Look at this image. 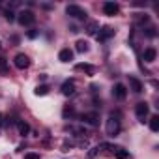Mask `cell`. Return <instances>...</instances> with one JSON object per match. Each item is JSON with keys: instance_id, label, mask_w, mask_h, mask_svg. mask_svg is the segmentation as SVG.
Instances as JSON below:
<instances>
[{"instance_id": "1", "label": "cell", "mask_w": 159, "mask_h": 159, "mask_svg": "<svg viewBox=\"0 0 159 159\" xmlns=\"http://www.w3.org/2000/svg\"><path fill=\"white\" fill-rule=\"evenodd\" d=\"M120 129H122L120 120L114 118V114L109 116V118H107V124H105V131H107V135H109V137H118V135H120Z\"/></svg>"}, {"instance_id": "2", "label": "cell", "mask_w": 159, "mask_h": 159, "mask_svg": "<svg viewBox=\"0 0 159 159\" xmlns=\"http://www.w3.org/2000/svg\"><path fill=\"white\" fill-rule=\"evenodd\" d=\"M66 13L69 15V17H73V19H79V21H86V10H83L81 6H77V4H69L67 8H66Z\"/></svg>"}, {"instance_id": "3", "label": "cell", "mask_w": 159, "mask_h": 159, "mask_svg": "<svg viewBox=\"0 0 159 159\" xmlns=\"http://www.w3.org/2000/svg\"><path fill=\"white\" fill-rule=\"evenodd\" d=\"M17 21H19V25H23V26H32V25L36 23V15H34L30 10H25V11H21V13L17 15Z\"/></svg>"}, {"instance_id": "4", "label": "cell", "mask_w": 159, "mask_h": 159, "mask_svg": "<svg viewBox=\"0 0 159 159\" xmlns=\"http://www.w3.org/2000/svg\"><path fill=\"white\" fill-rule=\"evenodd\" d=\"M13 64H15L17 69H28V67H30V58H28L26 54L19 52V54L13 58Z\"/></svg>"}, {"instance_id": "5", "label": "cell", "mask_w": 159, "mask_h": 159, "mask_svg": "<svg viewBox=\"0 0 159 159\" xmlns=\"http://www.w3.org/2000/svg\"><path fill=\"white\" fill-rule=\"evenodd\" d=\"M135 112H137V118L140 120V122H144V118L148 116V112H150V107H148V103L146 101H140V103H137V107H135Z\"/></svg>"}, {"instance_id": "6", "label": "cell", "mask_w": 159, "mask_h": 159, "mask_svg": "<svg viewBox=\"0 0 159 159\" xmlns=\"http://www.w3.org/2000/svg\"><path fill=\"white\" fill-rule=\"evenodd\" d=\"M114 36V28H111V26H103L98 34H96V39L98 41H107L109 38H112Z\"/></svg>"}, {"instance_id": "7", "label": "cell", "mask_w": 159, "mask_h": 159, "mask_svg": "<svg viewBox=\"0 0 159 159\" xmlns=\"http://www.w3.org/2000/svg\"><path fill=\"white\" fill-rule=\"evenodd\" d=\"M118 11H120V6L118 4H114V2H105L103 4V13L105 15L114 17V15H118Z\"/></svg>"}, {"instance_id": "8", "label": "cell", "mask_w": 159, "mask_h": 159, "mask_svg": "<svg viewBox=\"0 0 159 159\" xmlns=\"http://www.w3.org/2000/svg\"><path fill=\"white\" fill-rule=\"evenodd\" d=\"M112 96H114L116 99H125V96H127V88H125L122 83H118V84H114V88H112Z\"/></svg>"}, {"instance_id": "9", "label": "cell", "mask_w": 159, "mask_h": 159, "mask_svg": "<svg viewBox=\"0 0 159 159\" xmlns=\"http://www.w3.org/2000/svg\"><path fill=\"white\" fill-rule=\"evenodd\" d=\"M84 124H90V125H99V114L98 112H86L81 116Z\"/></svg>"}, {"instance_id": "10", "label": "cell", "mask_w": 159, "mask_h": 159, "mask_svg": "<svg viewBox=\"0 0 159 159\" xmlns=\"http://www.w3.org/2000/svg\"><path fill=\"white\" fill-rule=\"evenodd\" d=\"M62 94L64 96H73L75 94V81L73 79H67V81L62 84Z\"/></svg>"}, {"instance_id": "11", "label": "cell", "mask_w": 159, "mask_h": 159, "mask_svg": "<svg viewBox=\"0 0 159 159\" xmlns=\"http://www.w3.org/2000/svg\"><path fill=\"white\" fill-rule=\"evenodd\" d=\"M129 86H131V90H133L135 94H140V92L144 90V84L139 81L137 77H129Z\"/></svg>"}, {"instance_id": "12", "label": "cell", "mask_w": 159, "mask_h": 159, "mask_svg": "<svg viewBox=\"0 0 159 159\" xmlns=\"http://www.w3.org/2000/svg\"><path fill=\"white\" fill-rule=\"evenodd\" d=\"M75 71H84L86 75H96V67L94 66H90V64H77L75 66Z\"/></svg>"}, {"instance_id": "13", "label": "cell", "mask_w": 159, "mask_h": 159, "mask_svg": "<svg viewBox=\"0 0 159 159\" xmlns=\"http://www.w3.org/2000/svg\"><path fill=\"white\" fill-rule=\"evenodd\" d=\"M84 30H86L88 36H96V34L99 32V23H98V21H88Z\"/></svg>"}, {"instance_id": "14", "label": "cell", "mask_w": 159, "mask_h": 159, "mask_svg": "<svg viewBox=\"0 0 159 159\" xmlns=\"http://www.w3.org/2000/svg\"><path fill=\"white\" fill-rule=\"evenodd\" d=\"M58 60L60 62H71L73 60V51L71 49H62L58 52Z\"/></svg>"}, {"instance_id": "15", "label": "cell", "mask_w": 159, "mask_h": 159, "mask_svg": "<svg viewBox=\"0 0 159 159\" xmlns=\"http://www.w3.org/2000/svg\"><path fill=\"white\" fill-rule=\"evenodd\" d=\"M142 58H144V62H153V60L157 58V51H155L153 47H148V49L144 51Z\"/></svg>"}, {"instance_id": "16", "label": "cell", "mask_w": 159, "mask_h": 159, "mask_svg": "<svg viewBox=\"0 0 159 159\" xmlns=\"http://www.w3.org/2000/svg\"><path fill=\"white\" fill-rule=\"evenodd\" d=\"M15 124H17V131H19V135L26 137V135L30 133V125H28L26 122H23V120H17Z\"/></svg>"}, {"instance_id": "17", "label": "cell", "mask_w": 159, "mask_h": 159, "mask_svg": "<svg viewBox=\"0 0 159 159\" xmlns=\"http://www.w3.org/2000/svg\"><path fill=\"white\" fill-rule=\"evenodd\" d=\"M75 51L77 52H88V41H84V39H77V43H75Z\"/></svg>"}, {"instance_id": "18", "label": "cell", "mask_w": 159, "mask_h": 159, "mask_svg": "<svg viewBox=\"0 0 159 159\" xmlns=\"http://www.w3.org/2000/svg\"><path fill=\"white\" fill-rule=\"evenodd\" d=\"M150 129L155 133V131H159V116L157 114H153L152 118H150Z\"/></svg>"}, {"instance_id": "19", "label": "cell", "mask_w": 159, "mask_h": 159, "mask_svg": "<svg viewBox=\"0 0 159 159\" xmlns=\"http://www.w3.org/2000/svg\"><path fill=\"white\" fill-rule=\"evenodd\" d=\"M114 155H116V159H127L129 157V152L124 150V148H114Z\"/></svg>"}, {"instance_id": "20", "label": "cell", "mask_w": 159, "mask_h": 159, "mask_svg": "<svg viewBox=\"0 0 159 159\" xmlns=\"http://www.w3.org/2000/svg\"><path fill=\"white\" fill-rule=\"evenodd\" d=\"M34 94H36V96H47V94H49V86L41 84V86H38V88L34 90Z\"/></svg>"}, {"instance_id": "21", "label": "cell", "mask_w": 159, "mask_h": 159, "mask_svg": "<svg viewBox=\"0 0 159 159\" xmlns=\"http://www.w3.org/2000/svg\"><path fill=\"white\" fill-rule=\"evenodd\" d=\"M0 73L2 75H8L10 71H8V62H6V58H0Z\"/></svg>"}, {"instance_id": "22", "label": "cell", "mask_w": 159, "mask_h": 159, "mask_svg": "<svg viewBox=\"0 0 159 159\" xmlns=\"http://www.w3.org/2000/svg\"><path fill=\"white\" fill-rule=\"evenodd\" d=\"M4 15H6V19H8L10 23H11V21H15V13H13V11H10V10H6V11H4Z\"/></svg>"}, {"instance_id": "23", "label": "cell", "mask_w": 159, "mask_h": 159, "mask_svg": "<svg viewBox=\"0 0 159 159\" xmlns=\"http://www.w3.org/2000/svg\"><path fill=\"white\" fill-rule=\"evenodd\" d=\"M73 114H75L73 107H66V109H64V116H66V118H67V116H73Z\"/></svg>"}, {"instance_id": "24", "label": "cell", "mask_w": 159, "mask_h": 159, "mask_svg": "<svg viewBox=\"0 0 159 159\" xmlns=\"http://www.w3.org/2000/svg\"><path fill=\"white\" fill-rule=\"evenodd\" d=\"M146 36H148V38H153V36H155V28H153V26L146 28Z\"/></svg>"}, {"instance_id": "25", "label": "cell", "mask_w": 159, "mask_h": 159, "mask_svg": "<svg viewBox=\"0 0 159 159\" xmlns=\"http://www.w3.org/2000/svg\"><path fill=\"white\" fill-rule=\"evenodd\" d=\"M25 159H39V155H38V153H26Z\"/></svg>"}, {"instance_id": "26", "label": "cell", "mask_w": 159, "mask_h": 159, "mask_svg": "<svg viewBox=\"0 0 159 159\" xmlns=\"http://www.w3.org/2000/svg\"><path fill=\"white\" fill-rule=\"evenodd\" d=\"M36 36H38V32H36V30H30V32H28V38H30V39H34Z\"/></svg>"}, {"instance_id": "27", "label": "cell", "mask_w": 159, "mask_h": 159, "mask_svg": "<svg viewBox=\"0 0 159 159\" xmlns=\"http://www.w3.org/2000/svg\"><path fill=\"white\" fill-rule=\"evenodd\" d=\"M0 124H2V114H0Z\"/></svg>"}, {"instance_id": "28", "label": "cell", "mask_w": 159, "mask_h": 159, "mask_svg": "<svg viewBox=\"0 0 159 159\" xmlns=\"http://www.w3.org/2000/svg\"><path fill=\"white\" fill-rule=\"evenodd\" d=\"M0 49H2V43H0Z\"/></svg>"}]
</instances>
